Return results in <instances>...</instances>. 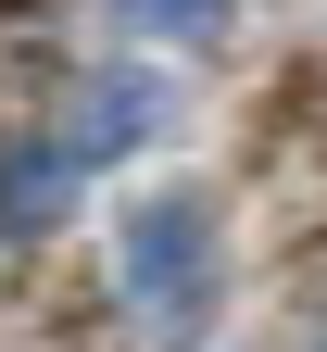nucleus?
<instances>
[{
	"label": "nucleus",
	"instance_id": "f257e3e1",
	"mask_svg": "<svg viewBox=\"0 0 327 352\" xmlns=\"http://www.w3.org/2000/svg\"><path fill=\"white\" fill-rule=\"evenodd\" d=\"M114 289L126 315L151 327L164 352H189L214 327V289H226V252H214V201L202 189H138L114 214Z\"/></svg>",
	"mask_w": 327,
	"mask_h": 352
},
{
	"label": "nucleus",
	"instance_id": "7ed1b4c3",
	"mask_svg": "<svg viewBox=\"0 0 327 352\" xmlns=\"http://www.w3.org/2000/svg\"><path fill=\"white\" fill-rule=\"evenodd\" d=\"M63 126H76V151H88V164H126V151L164 126V88H151V63H101V76L63 101Z\"/></svg>",
	"mask_w": 327,
	"mask_h": 352
},
{
	"label": "nucleus",
	"instance_id": "f03ea898",
	"mask_svg": "<svg viewBox=\"0 0 327 352\" xmlns=\"http://www.w3.org/2000/svg\"><path fill=\"white\" fill-rule=\"evenodd\" d=\"M76 176H88V151H76V126L51 113V126H13V151H0V252H13V277H38V252L63 239V214H76Z\"/></svg>",
	"mask_w": 327,
	"mask_h": 352
},
{
	"label": "nucleus",
	"instance_id": "39448f33",
	"mask_svg": "<svg viewBox=\"0 0 327 352\" xmlns=\"http://www.w3.org/2000/svg\"><path fill=\"white\" fill-rule=\"evenodd\" d=\"M315 352H327V340H315Z\"/></svg>",
	"mask_w": 327,
	"mask_h": 352
},
{
	"label": "nucleus",
	"instance_id": "20e7f679",
	"mask_svg": "<svg viewBox=\"0 0 327 352\" xmlns=\"http://www.w3.org/2000/svg\"><path fill=\"white\" fill-rule=\"evenodd\" d=\"M226 25H240V0H114V38H164V51H202Z\"/></svg>",
	"mask_w": 327,
	"mask_h": 352
}]
</instances>
